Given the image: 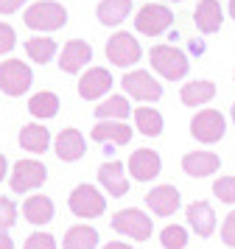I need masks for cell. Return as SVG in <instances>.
Instances as JSON below:
<instances>
[{
	"label": "cell",
	"mask_w": 235,
	"mask_h": 249,
	"mask_svg": "<svg viewBox=\"0 0 235 249\" xmlns=\"http://www.w3.org/2000/svg\"><path fill=\"white\" fill-rule=\"evenodd\" d=\"M25 25L34 31H59L67 23V12L65 6H59L56 0H39L25 9Z\"/></svg>",
	"instance_id": "obj_1"
},
{
	"label": "cell",
	"mask_w": 235,
	"mask_h": 249,
	"mask_svg": "<svg viewBox=\"0 0 235 249\" xmlns=\"http://www.w3.org/2000/svg\"><path fill=\"white\" fill-rule=\"evenodd\" d=\"M67 207H70V213L78 215V218H98L104 215L107 210V199H104V193L95 188V185H76L70 196H67Z\"/></svg>",
	"instance_id": "obj_2"
},
{
	"label": "cell",
	"mask_w": 235,
	"mask_h": 249,
	"mask_svg": "<svg viewBox=\"0 0 235 249\" xmlns=\"http://www.w3.org/2000/svg\"><path fill=\"white\" fill-rule=\"evenodd\" d=\"M151 68L168 81H179L188 76V56L174 45H154L151 48Z\"/></svg>",
	"instance_id": "obj_3"
},
{
	"label": "cell",
	"mask_w": 235,
	"mask_h": 249,
	"mask_svg": "<svg viewBox=\"0 0 235 249\" xmlns=\"http://www.w3.org/2000/svg\"><path fill=\"white\" fill-rule=\"evenodd\" d=\"M112 230L126 238H132V241H148L154 224H151L148 213L137 210V207H123V210H118L112 215Z\"/></svg>",
	"instance_id": "obj_4"
},
{
	"label": "cell",
	"mask_w": 235,
	"mask_h": 249,
	"mask_svg": "<svg viewBox=\"0 0 235 249\" xmlns=\"http://www.w3.org/2000/svg\"><path fill=\"white\" fill-rule=\"evenodd\" d=\"M34 84V73L31 68L20 62V59H6L0 62V90L11 95V98H20L22 92H28Z\"/></svg>",
	"instance_id": "obj_5"
},
{
	"label": "cell",
	"mask_w": 235,
	"mask_h": 249,
	"mask_svg": "<svg viewBox=\"0 0 235 249\" xmlns=\"http://www.w3.org/2000/svg\"><path fill=\"white\" fill-rule=\"evenodd\" d=\"M48 179V168H45L39 160H17L14 168H11V191L14 193H31L36 191L42 182Z\"/></svg>",
	"instance_id": "obj_6"
},
{
	"label": "cell",
	"mask_w": 235,
	"mask_h": 249,
	"mask_svg": "<svg viewBox=\"0 0 235 249\" xmlns=\"http://www.w3.org/2000/svg\"><path fill=\"white\" fill-rule=\"evenodd\" d=\"M227 135V121L218 109H201L190 118V137L199 143H218Z\"/></svg>",
	"instance_id": "obj_7"
},
{
	"label": "cell",
	"mask_w": 235,
	"mask_h": 249,
	"mask_svg": "<svg viewBox=\"0 0 235 249\" xmlns=\"http://www.w3.org/2000/svg\"><path fill=\"white\" fill-rule=\"evenodd\" d=\"M174 23V14L168 6H160V3H145L143 9L137 12L134 17V28L145 36H160L165 34L168 28Z\"/></svg>",
	"instance_id": "obj_8"
},
{
	"label": "cell",
	"mask_w": 235,
	"mask_h": 249,
	"mask_svg": "<svg viewBox=\"0 0 235 249\" xmlns=\"http://www.w3.org/2000/svg\"><path fill=\"white\" fill-rule=\"evenodd\" d=\"M140 56H143V48H140V42L129 31H118L115 36H109V42H107V59H109L112 65L132 68V65L140 62Z\"/></svg>",
	"instance_id": "obj_9"
},
{
	"label": "cell",
	"mask_w": 235,
	"mask_h": 249,
	"mask_svg": "<svg viewBox=\"0 0 235 249\" xmlns=\"http://www.w3.org/2000/svg\"><path fill=\"white\" fill-rule=\"evenodd\" d=\"M121 87L126 95H132L137 101H160L163 98V84L148 73V70H132L121 79Z\"/></svg>",
	"instance_id": "obj_10"
},
{
	"label": "cell",
	"mask_w": 235,
	"mask_h": 249,
	"mask_svg": "<svg viewBox=\"0 0 235 249\" xmlns=\"http://www.w3.org/2000/svg\"><path fill=\"white\" fill-rule=\"evenodd\" d=\"M126 171L137 182H151L160 177L163 160H160V154H157L154 148H137L132 157H129V162H126Z\"/></svg>",
	"instance_id": "obj_11"
},
{
	"label": "cell",
	"mask_w": 235,
	"mask_h": 249,
	"mask_svg": "<svg viewBox=\"0 0 235 249\" xmlns=\"http://www.w3.org/2000/svg\"><path fill=\"white\" fill-rule=\"evenodd\" d=\"M145 207L154 215L168 218V215H174L182 207V196H179V191L174 185H157V188H151L145 193Z\"/></svg>",
	"instance_id": "obj_12"
},
{
	"label": "cell",
	"mask_w": 235,
	"mask_h": 249,
	"mask_svg": "<svg viewBox=\"0 0 235 249\" xmlns=\"http://www.w3.org/2000/svg\"><path fill=\"white\" fill-rule=\"evenodd\" d=\"M185 215H188L190 230H193L199 238H210L213 232H216V227H218V221H216V210H213L210 202H204V199L190 202L188 210H185Z\"/></svg>",
	"instance_id": "obj_13"
},
{
	"label": "cell",
	"mask_w": 235,
	"mask_h": 249,
	"mask_svg": "<svg viewBox=\"0 0 235 249\" xmlns=\"http://www.w3.org/2000/svg\"><path fill=\"white\" fill-rule=\"evenodd\" d=\"M98 185L104 191L109 193V196H126L129 191V179H126V165L118 162V160H109V162H104L98 168Z\"/></svg>",
	"instance_id": "obj_14"
},
{
	"label": "cell",
	"mask_w": 235,
	"mask_h": 249,
	"mask_svg": "<svg viewBox=\"0 0 235 249\" xmlns=\"http://www.w3.org/2000/svg\"><path fill=\"white\" fill-rule=\"evenodd\" d=\"M56 157L62 160V162H76V160L84 157V151H87V140L84 135L78 132V129H62L59 135H56Z\"/></svg>",
	"instance_id": "obj_15"
},
{
	"label": "cell",
	"mask_w": 235,
	"mask_h": 249,
	"mask_svg": "<svg viewBox=\"0 0 235 249\" xmlns=\"http://www.w3.org/2000/svg\"><path fill=\"white\" fill-rule=\"evenodd\" d=\"M112 87V76L107 68H90L81 79H78V95L84 101H95L101 95H107Z\"/></svg>",
	"instance_id": "obj_16"
},
{
	"label": "cell",
	"mask_w": 235,
	"mask_h": 249,
	"mask_svg": "<svg viewBox=\"0 0 235 249\" xmlns=\"http://www.w3.org/2000/svg\"><path fill=\"white\" fill-rule=\"evenodd\" d=\"M221 165V157L218 154H213V151H188L185 157H182V171L188 174V177H213L216 171Z\"/></svg>",
	"instance_id": "obj_17"
},
{
	"label": "cell",
	"mask_w": 235,
	"mask_h": 249,
	"mask_svg": "<svg viewBox=\"0 0 235 249\" xmlns=\"http://www.w3.org/2000/svg\"><path fill=\"white\" fill-rule=\"evenodd\" d=\"M87 62H92V48L84 39H70L62 48V56H59V68L62 73H78Z\"/></svg>",
	"instance_id": "obj_18"
},
{
	"label": "cell",
	"mask_w": 235,
	"mask_h": 249,
	"mask_svg": "<svg viewBox=\"0 0 235 249\" xmlns=\"http://www.w3.org/2000/svg\"><path fill=\"white\" fill-rule=\"evenodd\" d=\"M90 137L95 143H115V146H126L132 140V129L123 124V121H98L92 126Z\"/></svg>",
	"instance_id": "obj_19"
},
{
	"label": "cell",
	"mask_w": 235,
	"mask_h": 249,
	"mask_svg": "<svg viewBox=\"0 0 235 249\" xmlns=\"http://www.w3.org/2000/svg\"><path fill=\"white\" fill-rule=\"evenodd\" d=\"M221 6L218 0H199L196 12H193V23L199 28L201 34H216L221 28Z\"/></svg>",
	"instance_id": "obj_20"
},
{
	"label": "cell",
	"mask_w": 235,
	"mask_h": 249,
	"mask_svg": "<svg viewBox=\"0 0 235 249\" xmlns=\"http://www.w3.org/2000/svg\"><path fill=\"white\" fill-rule=\"evenodd\" d=\"M22 215H25L28 224L42 227L54 218V202H51L48 196H42V193H34V196H28V199L22 202Z\"/></svg>",
	"instance_id": "obj_21"
},
{
	"label": "cell",
	"mask_w": 235,
	"mask_h": 249,
	"mask_svg": "<svg viewBox=\"0 0 235 249\" xmlns=\"http://www.w3.org/2000/svg\"><path fill=\"white\" fill-rule=\"evenodd\" d=\"M98 247V230L90 224H73L65 232L62 249H95Z\"/></svg>",
	"instance_id": "obj_22"
},
{
	"label": "cell",
	"mask_w": 235,
	"mask_h": 249,
	"mask_svg": "<svg viewBox=\"0 0 235 249\" xmlns=\"http://www.w3.org/2000/svg\"><path fill=\"white\" fill-rule=\"evenodd\" d=\"M48 146H51V132L42 124H25L20 129V148L31 154H42Z\"/></svg>",
	"instance_id": "obj_23"
},
{
	"label": "cell",
	"mask_w": 235,
	"mask_h": 249,
	"mask_svg": "<svg viewBox=\"0 0 235 249\" xmlns=\"http://www.w3.org/2000/svg\"><path fill=\"white\" fill-rule=\"evenodd\" d=\"M129 12H132V0H101L95 9L101 25H121Z\"/></svg>",
	"instance_id": "obj_24"
},
{
	"label": "cell",
	"mask_w": 235,
	"mask_h": 249,
	"mask_svg": "<svg viewBox=\"0 0 235 249\" xmlns=\"http://www.w3.org/2000/svg\"><path fill=\"white\" fill-rule=\"evenodd\" d=\"M179 98H182L185 107H201V104L216 98V84L213 81H190V84L182 87Z\"/></svg>",
	"instance_id": "obj_25"
},
{
	"label": "cell",
	"mask_w": 235,
	"mask_h": 249,
	"mask_svg": "<svg viewBox=\"0 0 235 249\" xmlns=\"http://www.w3.org/2000/svg\"><path fill=\"white\" fill-rule=\"evenodd\" d=\"M134 126H137V132L145 137H160L163 135V115L151 109V107H137L134 109Z\"/></svg>",
	"instance_id": "obj_26"
},
{
	"label": "cell",
	"mask_w": 235,
	"mask_h": 249,
	"mask_svg": "<svg viewBox=\"0 0 235 249\" xmlns=\"http://www.w3.org/2000/svg\"><path fill=\"white\" fill-rule=\"evenodd\" d=\"M28 112H31L34 118H42V121L56 118V115H59V95L51 92V90H42V92H36V95H31Z\"/></svg>",
	"instance_id": "obj_27"
},
{
	"label": "cell",
	"mask_w": 235,
	"mask_h": 249,
	"mask_svg": "<svg viewBox=\"0 0 235 249\" xmlns=\"http://www.w3.org/2000/svg\"><path fill=\"white\" fill-rule=\"evenodd\" d=\"M129 115H132V107H129V101L123 95H109L107 101H101L95 107V118L98 121H123Z\"/></svg>",
	"instance_id": "obj_28"
},
{
	"label": "cell",
	"mask_w": 235,
	"mask_h": 249,
	"mask_svg": "<svg viewBox=\"0 0 235 249\" xmlns=\"http://www.w3.org/2000/svg\"><path fill=\"white\" fill-rule=\"evenodd\" d=\"M25 53L31 62L36 65H45V62H51L56 53V42L51 36H34V39H25Z\"/></svg>",
	"instance_id": "obj_29"
},
{
	"label": "cell",
	"mask_w": 235,
	"mask_h": 249,
	"mask_svg": "<svg viewBox=\"0 0 235 249\" xmlns=\"http://www.w3.org/2000/svg\"><path fill=\"white\" fill-rule=\"evenodd\" d=\"M160 244H163V249H185L188 247V230L179 227V224L163 227V232H160Z\"/></svg>",
	"instance_id": "obj_30"
},
{
	"label": "cell",
	"mask_w": 235,
	"mask_h": 249,
	"mask_svg": "<svg viewBox=\"0 0 235 249\" xmlns=\"http://www.w3.org/2000/svg\"><path fill=\"white\" fill-rule=\"evenodd\" d=\"M213 196L221 204H235V177H218V179H213Z\"/></svg>",
	"instance_id": "obj_31"
},
{
	"label": "cell",
	"mask_w": 235,
	"mask_h": 249,
	"mask_svg": "<svg viewBox=\"0 0 235 249\" xmlns=\"http://www.w3.org/2000/svg\"><path fill=\"white\" fill-rule=\"evenodd\" d=\"M14 221H17V204L9 196H0V232L14 227Z\"/></svg>",
	"instance_id": "obj_32"
},
{
	"label": "cell",
	"mask_w": 235,
	"mask_h": 249,
	"mask_svg": "<svg viewBox=\"0 0 235 249\" xmlns=\"http://www.w3.org/2000/svg\"><path fill=\"white\" fill-rule=\"evenodd\" d=\"M22 249H56V238L51 235V232L36 230V232H31V235L25 238Z\"/></svg>",
	"instance_id": "obj_33"
},
{
	"label": "cell",
	"mask_w": 235,
	"mask_h": 249,
	"mask_svg": "<svg viewBox=\"0 0 235 249\" xmlns=\"http://www.w3.org/2000/svg\"><path fill=\"white\" fill-rule=\"evenodd\" d=\"M14 45H17V34H14V28H11L9 23H0V56L9 53Z\"/></svg>",
	"instance_id": "obj_34"
},
{
	"label": "cell",
	"mask_w": 235,
	"mask_h": 249,
	"mask_svg": "<svg viewBox=\"0 0 235 249\" xmlns=\"http://www.w3.org/2000/svg\"><path fill=\"white\" fill-rule=\"evenodd\" d=\"M221 241H224V247H233L235 249V210L224 218V224H221Z\"/></svg>",
	"instance_id": "obj_35"
},
{
	"label": "cell",
	"mask_w": 235,
	"mask_h": 249,
	"mask_svg": "<svg viewBox=\"0 0 235 249\" xmlns=\"http://www.w3.org/2000/svg\"><path fill=\"white\" fill-rule=\"evenodd\" d=\"M25 0H0V14H14Z\"/></svg>",
	"instance_id": "obj_36"
},
{
	"label": "cell",
	"mask_w": 235,
	"mask_h": 249,
	"mask_svg": "<svg viewBox=\"0 0 235 249\" xmlns=\"http://www.w3.org/2000/svg\"><path fill=\"white\" fill-rule=\"evenodd\" d=\"M0 249H14V241L9 232H0Z\"/></svg>",
	"instance_id": "obj_37"
},
{
	"label": "cell",
	"mask_w": 235,
	"mask_h": 249,
	"mask_svg": "<svg viewBox=\"0 0 235 249\" xmlns=\"http://www.w3.org/2000/svg\"><path fill=\"white\" fill-rule=\"evenodd\" d=\"M101 249H134V247H129V244H123V241H109L107 247H101Z\"/></svg>",
	"instance_id": "obj_38"
},
{
	"label": "cell",
	"mask_w": 235,
	"mask_h": 249,
	"mask_svg": "<svg viewBox=\"0 0 235 249\" xmlns=\"http://www.w3.org/2000/svg\"><path fill=\"white\" fill-rule=\"evenodd\" d=\"M6 171H9V162H6V157L0 154V182L6 179Z\"/></svg>",
	"instance_id": "obj_39"
},
{
	"label": "cell",
	"mask_w": 235,
	"mask_h": 249,
	"mask_svg": "<svg viewBox=\"0 0 235 249\" xmlns=\"http://www.w3.org/2000/svg\"><path fill=\"white\" fill-rule=\"evenodd\" d=\"M230 17L235 20V0H230Z\"/></svg>",
	"instance_id": "obj_40"
},
{
	"label": "cell",
	"mask_w": 235,
	"mask_h": 249,
	"mask_svg": "<svg viewBox=\"0 0 235 249\" xmlns=\"http://www.w3.org/2000/svg\"><path fill=\"white\" fill-rule=\"evenodd\" d=\"M230 115H233V124H235V104H233V112H230Z\"/></svg>",
	"instance_id": "obj_41"
}]
</instances>
